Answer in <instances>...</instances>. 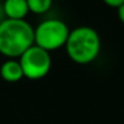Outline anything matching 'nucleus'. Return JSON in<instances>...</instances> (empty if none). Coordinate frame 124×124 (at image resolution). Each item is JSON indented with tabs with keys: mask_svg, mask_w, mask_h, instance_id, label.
Here are the masks:
<instances>
[{
	"mask_svg": "<svg viewBox=\"0 0 124 124\" xmlns=\"http://www.w3.org/2000/svg\"><path fill=\"white\" fill-rule=\"evenodd\" d=\"M34 45V28L25 19L0 22V53L8 58L21 57Z\"/></svg>",
	"mask_w": 124,
	"mask_h": 124,
	"instance_id": "obj_1",
	"label": "nucleus"
},
{
	"mask_svg": "<svg viewBox=\"0 0 124 124\" xmlns=\"http://www.w3.org/2000/svg\"><path fill=\"white\" fill-rule=\"evenodd\" d=\"M65 48L69 58L76 64H90L100 53V36L92 27H77L70 30Z\"/></svg>",
	"mask_w": 124,
	"mask_h": 124,
	"instance_id": "obj_2",
	"label": "nucleus"
},
{
	"mask_svg": "<svg viewBox=\"0 0 124 124\" xmlns=\"http://www.w3.org/2000/svg\"><path fill=\"white\" fill-rule=\"evenodd\" d=\"M69 33V27L62 19H46L34 29V45L47 52L55 51L65 46Z\"/></svg>",
	"mask_w": 124,
	"mask_h": 124,
	"instance_id": "obj_3",
	"label": "nucleus"
},
{
	"mask_svg": "<svg viewBox=\"0 0 124 124\" xmlns=\"http://www.w3.org/2000/svg\"><path fill=\"white\" fill-rule=\"evenodd\" d=\"M19 64L24 77L29 80H41L51 70L52 59L49 52L40 48L36 45L29 47L21 57Z\"/></svg>",
	"mask_w": 124,
	"mask_h": 124,
	"instance_id": "obj_4",
	"label": "nucleus"
},
{
	"mask_svg": "<svg viewBox=\"0 0 124 124\" xmlns=\"http://www.w3.org/2000/svg\"><path fill=\"white\" fill-rule=\"evenodd\" d=\"M2 11L7 19H24L29 13L27 0H5Z\"/></svg>",
	"mask_w": 124,
	"mask_h": 124,
	"instance_id": "obj_5",
	"label": "nucleus"
},
{
	"mask_svg": "<svg viewBox=\"0 0 124 124\" xmlns=\"http://www.w3.org/2000/svg\"><path fill=\"white\" fill-rule=\"evenodd\" d=\"M0 76L6 82L12 83L18 82L24 77L19 62L13 60V59H10V60H6L5 63H2V65L0 66Z\"/></svg>",
	"mask_w": 124,
	"mask_h": 124,
	"instance_id": "obj_6",
	"label": "nucleus"
},
{
	"mask_svg": "<svg viewBox=\"0 0 124 124\" xmlns=\"http://www.w3.org/2000/svg\"><path fill=\"white\" fill-rule=\"evenodd\" d=\"M53 0H27L29 12L36 13V15H42L47 12L51 6H52Z\"/></svg>",
	"mask_w": 124,
	"mask_h": 124,
	"instance_id": "obj_7",
	"label": "nucleus"
},
{
	"mask_svg": "<svg viewBox=\"0 0 124 124\" xmlns=\"http://www.w3.org/2000/svg\"><path fill=\"white\" fill-rule=\"evenodd\" d=\"M107 6H110V7H116V8H118L121 5H123L124 4V0H102Z\"/></svg>",
	"mask_w": 124,
	"mask_h": 124,
	"instance_id": "obj_8",
	"label": "nucleus"
},
{
	"mask_svg": "<svg viewBox=\"0 0 124 124\" xmlns=\"http://www.w3.org/2000/svg\"><path fill=\"white\" fill-rule=\"evenodd\" d=\"M117 13H118V18H119V21L124 24V4L123 5H121V6L117 8Z\"/></svg>",
	"mask_w": 124,
	"mask_h": 124,
	"instance_id": "obj_9",
	"label": "nucleus"
}]
</instances>
